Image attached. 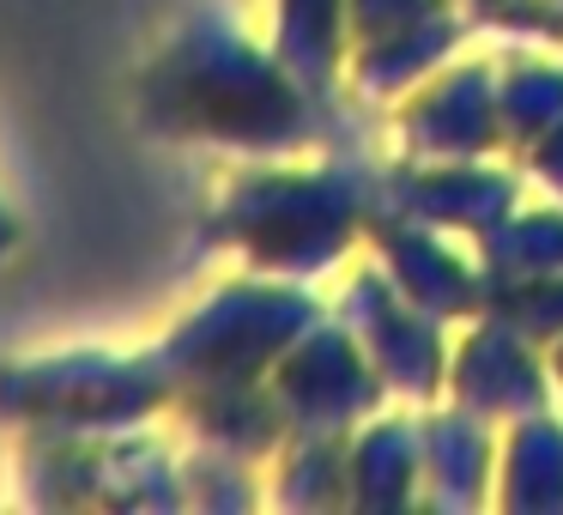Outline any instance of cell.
I'll use <instances>...</instances> for the list:
<instances>
[{"label":"cell","mask_w":563,"mask_h":515,"mask_svg":"<svg viewBox=\"0 0 563 515\" xmlns=\"http://www.w3.org/2000/svg\"><path fill=\"white\" fill-rule=\"evenodd\" d=\"M140 116L164 140H207L255 158L321 146L333 122L273 50H255L231 19H188L140 79Z\"/></svg>","instance_id":"1"},{"label":"cell","mask_w":563,"mask_h":515,"mask_svg":"<svg viewBox=\"0 0 563 515\" xmlns=\"http://www.w3.org/2000/svg\"><path fill=\"white\" fill-rule=\"evenodd\" d=\"M382 207V171L364 158L333 164H255L224 183L200 243L236 249L255 273L303 280V273L340 267L352 243L369 237Z\"/></svg>","instance_id":"2"},{"label":"cell","mask_w":563,"mask_h":515,"mask_svg":"<svg viewBox=\"0 0 563 515\" xmlns=\"http://www.w3.org/2000/svg\"><path fill=\"white\" fill-rule=\"evenodd\" d=\"M183 401L170 352H55L0 364V425L19 430H140Z\"/></svg>","instance_id":"3"},{"label":"cell","mask_w":563,"mask_h":515,"mask_svg":"<svg viewBox=\"0 0 563 515\" xmlns=\"http://www.w3.org/2000/svg\"><path fill=\"white\" fill-rule=\"evenodd\" d=\"M321 321V304L303 285L279 280V273H255L224 280L207 292L183 321L170 328L164 352H170L176 376L188 388H219V382H267L273 364Z\"/></svg>","instance_id":"4"},{"label":"cell","mask_w":563,"mask_h":515,"mask_svg":"<svg viewBox=\"0 0 563 515\" xmlns=\"http://www.w3.org/2000/svg\"><path fill=\"white\" fill-rule=\"evenodd\" d=\"M25 491L86 509H183V461L146 430H25Z\"/></svg>","instance_id":"5"},{"label":"cell","mask_w":563,"mask_h":515,"mask_svg":"<svg viewBox=\"0 0 563 515\" xmlns=\"http://www.w3.org/2000/svg\"><path fill=\"white\" fill-rule=\"evenodd\" d=\"M267 382L291 418V437H352L364 418H376L394 401L364 340L328 316L273 364Z\"/></svg>","instance_id":"6"},{"label":"cell","mask_w":563,"mask_h":515,"mask_svg":"<svg viewBox=\"0 0 563 515\" xmlns=\"http://www.w3.org/2000/svg\"><path fill=\"white\" fill-rule=\"evenodd\" d=\"M340 321L364 340V352L376 358L382 382L394 401L430 406L437 394H449V321H437L430 309H418L412 297L394 285V273L382 267H357L340 292Z\"/></svg>","instance_id":"7"},{"label":"cell","mask_w":563,"mask_h":515,"mask_svg":"<svg viewBox=\"0 0 563 515\" xmlns=\"http://www.w3.org/2000/svg\"><path fill=\"white\" fill-rule=\"evenodd\" d=\"M521 176L527 171L515 158H400L394 171H382V212L478 243L521 207Z\"/></svg>","instance_id":"8"},{"label":"cell","mask_w":563,"mask_h":515,"mask_svg":"<svg viewBox=\"0 0 563 515\" xmlns=\"http://www.w3.org/2000/svg\"><path fill=\"white\" fill-rule=\"evenodd\" d=\"M406 158H497L503 116H497V62H442L424 86L394 103Z\"/></svg>","instance_id":"9"},{"label":"cell","mask_w":563,"mask_h":515,"mask_svg":"<svg viewBox=\"0 0 563 515\" xmlns=\"http://www.w3.org/2000/svg\"><path fill=\"white\" fill-rule=\"evenodd\" d=\"M551 358L539 340L497 316H473L449 352V401L490 425H515L527 413L551 406Z\"/></svg>","instance_id":"10"},{"label":"cell","mask_w":563,"mask_h":515,"mask_svg":"<svg viewBox=\"0 0 563 515\" xmlns=\"http://www.w3.org/2000/svg\"><path fill=\"white\" fill-rule=\"evenodd\" d=\"M364 243L376 249V261L394 273V285H400L418 309H430L437 321L485 316V267H478V255H461V249L449 243V231L376 207Z\"/></svg>","instance_id":"11"},{"label":"cell","mask_w":563,"mask_h":515,"mask_svg":"<svg viewBox=\"0 0 563 515\" xmlns=\"http://www.w3.org/2000/svg\"><path fill=\"white\" fill-rule=\"evenodd\" d=\"M418 430H424V497L418 503H430V509H478V503H490L503 425L449 401V406H424Z\"/></svg>","instance_id":"12"},{"label":"cell","mask_w":563,"mask_h":515,"mask_svg":"<svg viewBox=\"0 0 563 515\" xmlns=\"http://www.w3.org/2000/svg\"><path fill=\"white\" fill-rule=\"evenodd\" d=\"M466 31H473L466 7H461V0H449L442 13L418 19V25H406V31L352 43V55H345V91H357V98H382V103H400L406 91L424 86V79L437 74L454 50H461Z\"/></svg>","instance_id":"13"},{"label":"cell","mask_w":563,"mask_h":515,"mask_svg":"<svg viewBox=\"0 0 563 515\" xmlns=\"http://www.w3.org/2000/svg\"><path fill=\"white\" fill-rule=\"evenodd\" d=\"M279 7V31H273V55L285 74L316 98V110L333 128H345V55H352V31H345V0H273Z\"/></svg>","instance_id":"14"},{"label":"cell","mask_w":563,"mask_h":515,"mask_svg":"<svg viewBox=\"0 0 563 515\" xmlns=\"http://www.w3.org/2000/svg\"><path fill=\"white\" fill-rule=\"evenodd\" d=\"M176 413L188 418L200 442L212 449H231L243 461H273V454L291 442V418H285L273 382H219V388H188L176 401Z\"/></svg>","instance_id":"15"},{"label":"cell","mask_w":563,"mask_h":515,"mask_svg":"<svg viewBox=\"0 0 563 515\" xmlns=\"http://www.w3.org/2000/svg\"><path fill=\"white\" fill-rule=\"evenodd\" d=\"M352 503L357 509H406L424 497V430L412 413H388L352 430Z\"/></svg>","instance_id":"16"},{"label":"cell","mask_w":563,"mask_h":515,"mask_svg":"<svg viewBox=\"0 0 563 515\" xmlns=\"http://www.w3.org/2000/svg\"><path fill=\"white\" fill-rule=\"evenodd\" d=\"M490 503H503V509H563V418H551V406L503 425Z\"/></svg>","instance_id":"17"},{"label":"cell","mask_w":563,"mask_h":515,"mask_svg":"<svg viewBox=\"0 0 563 515\" xmlns=\"http://www.w3.org/2000/svg\"><path fill=\"white\" fill-rule=\"evenodd\" d=\"M497 116H503V152L521 158L539 134L563 122V62L545 55H503L497 62Z\"/></svg>","instance_id":"18"},{"label":"cell","mask_w":563,"mask_h":515,"mask_svg":"<svg viewBox=\"0 0 563 515\" xmlns=\"http://www.w3.org/2000/svg\"><path fill=\"white\" fill-rule=\"evenodd\" d=\"M352 437H291L273 454V503L285 509H345L352 503Z\"/></svg>","instance_id":"19"},{"label":"cell","mask_w":563,"mask_h":515,"mask_svg":"<svg viewBox=\"0 0 563 515\" xmlns=\"http://www.w3.org/2000/svg\"><path fill=\"white\" fill-rule=\"evenodd\" d=\"M485 316L521 328L527 340L558 346L563 340V273H533V280L485 285Z\"/></svg>","instance_id":"20"},{"label":"cell","mask_w":563,"mask_h":515,"mask_svg":"<svg viewBox=\"0 0 563 515\" xmlns=\"http://www.w3.org/2000/svg\"><path fill=\"white\" fill-rule=\"evenodd\" d=\"M249 467H255V461H243V454H231V449H212V442H200V449L183 461L188 503H207V509H249V503L261 497Z\"/></svg>","instance_id":"21"},{"label":"cell","mask_w":563,"mask_h":515,"mask_svg":"<svg viewBox=\"0 0 563 515\" xmlns=\"http://www.w3.org/2000/svg\"><path fill=\"white\" fill-rule=\"evenodd\" d=\"M449 0H345V31L352 43H369V37H388V31H406L418 19L442 13Z\"/></svg>","instance_id":"22"},{"label":"cell","mask_w":563,"mask_h":515,"mask_svg":"<svg viewBox=\"0 0 563 515\" xmlns=\"http://www.w3.org/2000/svg\"><path fill=\"white\" fill-rule=\"evenodd\" d=\"M515 164H521V171L533 176L539 188H545V195H558V200H563V122L551 128V134H539Z\"/></svg>","instance_id":"23"},{"label":"cell","mask_w":563,"mask_h":515,"mask_svg":"<svg viewBox=\"0 0 563 515\" xmlns=\"http://www.w3.org/2000/svg\"><path fill=\"white\" fill-rule=\"evenodd\" d=\"M13 249H19V212L7 207V200H0V261L13 255Z\"/></svg>","instance_id":"24"},{"label":"cell","mask_w":563,"mask_h":515,"mask_svg":"<svg viewBox=\"0 0 563 515\" xmlns=\"http://www.w3.org/2000/svg\"><path fill=\"white\" fill-rule=\"evenodd\" d=\"M545 358H551V382L563 388V340H558V346H545Z\"/></svg>","instance_id":"25"},{"label":"cell","mask_w":563,"mask_h":515,"mask_svg":"<svg viewBox=\"0 0 563 515\" xmlns=\"http://www.w3.org/2000/svg\"><path fill=\"white\" fill-rule=\"evenodd\" d=\"M551 7H558V13H563V0H551Z\"/></svg>","instance_id":"26"}]
</instances>
